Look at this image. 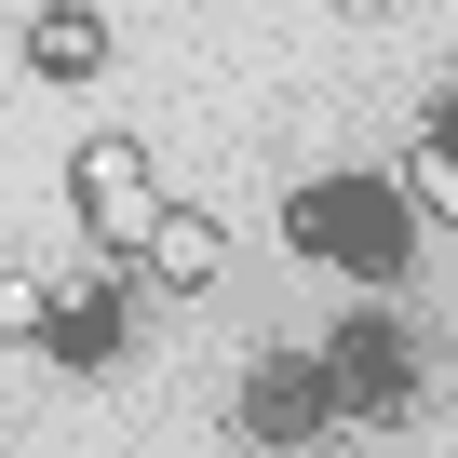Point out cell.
<instances>
[{"label": "cell", "mask_w": 458, "mask_h": 458, "mask_svg": "<svg viewBox=\"0 0 458 458\" xmlns=\"http://www.w3.org/2000/svg\"><path fill=\"white\" fill-rule=\"evenodd\" d=\"M28 68H41V81H108V14L41 0V14H28Z\"/></svg>", "instance_id": "cell-4"}, {"label": "cell", "mask_w": 458, "mask_h": 458, "mask_svg": "<svg viewBox=\"0 0 458 458\" xmlns=\"http://www.w3.org/2000/svg\"><path fill=\"white\" fill-rule=\"evenodd\" d=\"M297 243L337 257V270H364V284H391L404 270V202L377 175H324V189H297Z\"/></svg>", "instance_id": "cell-1"}, {"label": "cell", "mask_w": 458, "mask_h": 458, "mask_svg": "<svg viewBox=\"0 0 458 458\" xmlns=\"http://www.w3.org/2000/svg\"><path fill=\"white\" fill-rule=\"evenodd\" d=\"M337 14H404V0H337Z\"/></svg>", "instance_id": "cell-6"}, {"label": "cell", "mask_w": 458, "mask_h": 458, "mask_svg": "<svg viewBox=\"0 0 458 458\" xmlns=\"http://www.w3.org/2000/svg\"><path fill=\"white\" fill-rule=\"evenodd\" d=\"M0 337H28V351L55 337V284H41L28 257H14V270H0Z\"/></svg>", "instance_id": "cell-5"}, {"label": "cell", "mask_w": 458, "mask_h": 458, "mask_svg": "<svg viewBox=\"0 0 458 458\" xmlns=\"http://www.w3.org/2000/svg\"><path fill=\"white\" fill-rule=\"evenodd\" d=\"M68 202H81V229L108 257H135L148 243V216H162V189H148V148L122 135V122H95L81 148H68Z\"/></svg>", "instance_id": "cell-2"}, {"label": "cell", "mask_w": 458, "mask_h": 458, "mask_svg": "<svg viewBox=\"0 0 458 458\" xmlns=\"http://www.w3.org/2000/svg\"><path fill=\"white\" fill-rule=\"evenodd\" d=\"M135 270H148L162 297H202V284L229 270V216H202V202H162V216H148V243H135Z\"/></svg>", "instance_id": "cell-3"}]
</instances>
